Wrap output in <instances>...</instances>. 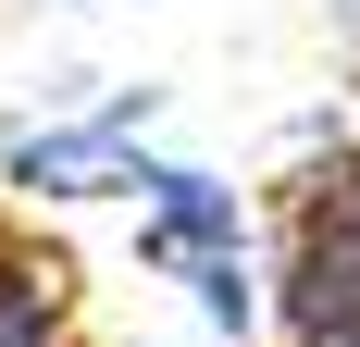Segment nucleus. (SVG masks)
<instances>
[{"label":"nucleus","mask_w":360,"mask_h":347,"mask_svg":"<svg viewBox=\"0 0 360 347\" xmlns=\"http://www.w3.org/2000/svg\"><path fill=\"white\" fill-rule=\"evenodd\" d=\"M124 199H137V261L174 273L212 335H249V322H261V273H249V211H236V186H212L199 162L137 149Z\"/></svg>","instance_id":"obj_1"},{"label":"nucleus","mask_w":360,"mask_h":347,"mask_svg":"<svg viewBox=\"0 0 360 347\" xmlns=\"http://www.w3.org/2000/svg\"><path fill=\"white\" fill-rule=\"evenodd\" d=\"M274 322H286V347H360V149H335L286 186Z\"/></svg>","instance_id":"obj_2"},{"label":"nucleus","mask_w":360,"mask_h":347,"mask_svg":"<svg viewBox=\"0 0 360 347\" xmlns=\"http://www.w3.org/2000/svg\"><path fill=\"white\" fill-rule=\"evenodd\" d=\"M137 149H149V100H112V112H87V124L25 137L13 162H0V186H37V199H124Z\"/></svg>","instance_id":"obj_3"},{"label":"nucleus","mask_w":360,"mask_h":347,"mask_svg":"<svg viewBox=\"0 0 360 347\" xmlns=\"http://www.w3.org/2000/svg\"><path fill=\"white\" fill-rule=\"evenodd\" d=\"M0 347H87V322H75V273H63V248H37L25 223L0 236Z\"/></svg>","instance_id":"obj_4"},{"label":"nucleus","mask_w":360,"mask_h":347,"mask_svg":"<svg viewBox=\"0 0 360 347\" xmlns=\"http://www.w3.org/2000/svg\"><path fill=\"white\" fill-rule=\"evenodd\" d=\"M0 236H13V199H0Z\"/></svg>","instance_id":"obj_5"}]
</instances>
